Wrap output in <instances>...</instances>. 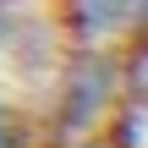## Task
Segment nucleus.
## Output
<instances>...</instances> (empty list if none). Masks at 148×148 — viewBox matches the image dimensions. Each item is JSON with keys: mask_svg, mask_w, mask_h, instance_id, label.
Here are the masks:
<instances>
[]
</instances>
